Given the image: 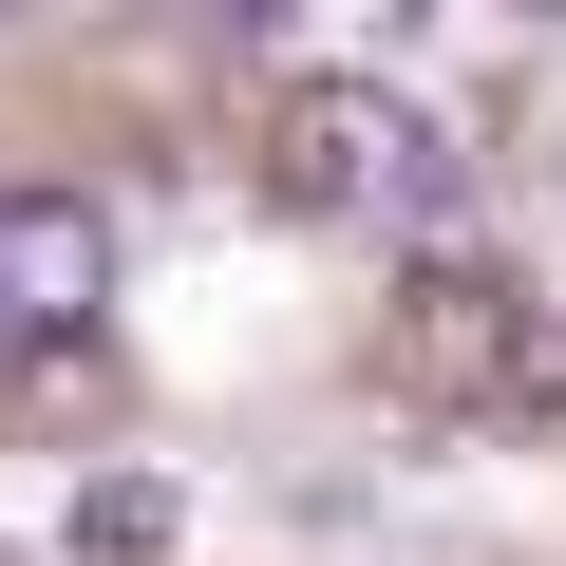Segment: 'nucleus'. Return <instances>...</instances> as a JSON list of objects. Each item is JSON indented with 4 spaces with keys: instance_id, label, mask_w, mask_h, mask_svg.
<instances>
[{
    "instance_id": "5",
    "label": "nucleus",
    "mask_w": 566,
    "mask_h": 566,
    "mask_svg": "<svg viewBox=\"0 0 566 566\" xmlns=\"http://www.w3.org/2000/svg\"><path fill=\"white\" fill-rule=\"evenodd\" d=\"M510 416H566V303L528 322V359H510Z\"/></svg>"
},
{
    "instance_id": "1",
    "label": "nucleus",
    "mask_w": 566,
    "mask_h": 566,
    "mask_svg": "<svg viewBox=\"0 0 566 566\" xmlns=\"http://www.w3.org/2000/svg\"><path fill=\"white\" fill-rule=\"evenodd\" d=\"M264 189L322 208V227H378V208H453V151H434L416 95H378V76H303V95L264 114Z\"/></svg>"
},
{
    "instance_id": "2",
    "label": "nucleus",
    "mask_w": 566,
    "mask_h": 566,
    "mask_svg": "<svg viewBox=\"0 0 566 566\" xmlns=\"http://www.w3.org/2000/svg\"><path fill=\"white\" fill-rule=\"evenodd\" d=\"M528 322H547V303H528L491 245H434V264L397 283V397H434V416H510Z\"/></svg>"
},
{
    "instance_id": "3",
    "label": "nucleus",
    "mask_w": 566,
    "mask_h": 566,
    "mask_svg": "<svg viewBox=\"0 0 566 566\" xmlns=\"http://www.w3.org/2000/svg\"><path fill=\"white\" fill-rule=\"evenodd\" d=\"M114 303V208L95 189H0V359H57Z\"/></svg>"
},
{
    "instance_id": "4",
    "label": "nucleus",
    "mask_w": 566,
    "mask_h": 566,
    "mask_svg": "<svg viewBox=\"0 0 566 566\" xmlns=\"http://www.w3.org/2000/svg\"><path fill=\"white\" fill-rule=\"evenodd\" d=\"M170 547H189V491L170 472H95L76 491V566H170Z\"/></svg>"
}]
</instances>
